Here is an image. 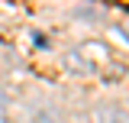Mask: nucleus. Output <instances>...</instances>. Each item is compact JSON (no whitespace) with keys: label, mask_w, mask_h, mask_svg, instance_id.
Wrapping results in <instances>:
<instances>
[{"label":"nucleus","mask_w":129,"mask_h":123,"mask_svg":"<svg viewBox=\"0 0 129 123\" xmlns=\"http://www.w3.org/2000/svg\"><path fill=\"white\" fill-rule=\"evenodd\" d=\"M113 65V52L107 42L90 39V42H81L78 49L68 52V68L71 71H84V75H107V68Z\"/></svg>","instance_id":"1"},{"label":"nucleus","mask_w":129,"mask_h":123,"mask_svg":"<svg viewBox=\"0 0 129 123\" xmlns=\"http://www.w3.org/2000/svg\"><path fill=\"white\" fill-rule=\"evenodd\" d=\"M0 123H10V110H7V97L0 94Z\"/></svg>","instance_id":"2"}]
</instances>
